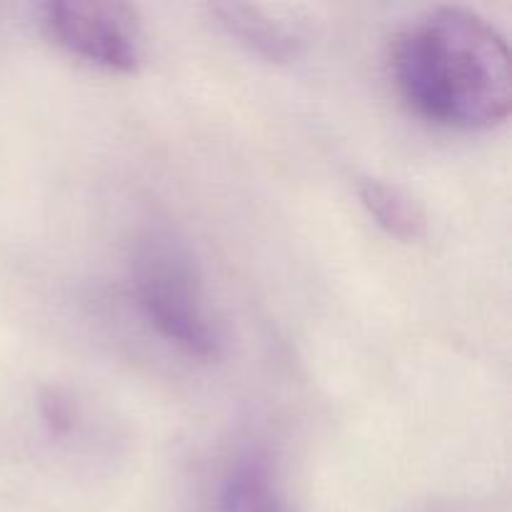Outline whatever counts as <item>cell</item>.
I'll list each match as a JSON object with an SVG mask.
<instances>
[{
	"label": "cell",
	"mask_w": 512,
	"mask_h": 512,
	"mask_svg": "<svg viewBox=\"0 0 512 512\" xmlns=\"http://www.w3.org/2000/svg\"><path fill=\"white\" fill-rule=\"evenodd\" d=\"M390 70L405 103L435 125L485 130L510 113L508 40L478 10L440 5L410 20L390 45Z\"/></svg>",
	"instance_id": "obj_1"
},
{
	"label": "cell",
	"mask_w": 512,
	"mask_h": 512,
	"mask_svg": "<svg viewBox=\"0 0 512 512\" xmlns=\"http://www.w3.org/2000/svg\"><path fill=\"white\" fill-rule=\"evenodd\" d=\"M130 278L140 310L170 345L190 358H218L223 340L210 318L203 278L175 235L145 230L133 243Z\"/></svg>",
	"instance_id": "obj_2"
},
{
	"label": "cell",
	"mask_w": 512,
	"mask_h": 512,
	"mask_svg": "<svg viewBox=\"0 0 512 512\" xmlns=\"http://www.w3.org/2000/svg\"><path fill=\"white\" fill-rule=\"evenodd\" d=\"M40 25L58 48L110 73H135L143 60V28L133 5L100 0H50Z\"/></svg>",
	"instance_id": "obj_3"
},
{
	"label": "cell",
	"mask_w": 512,
	"mask_h": 512,
	"mask_svg": "<svg viewBox=\"0 0 512 512\" xmlns=\"http://www.w3.org/2000/svg\"><path fill=\"white\" fill-rule=\"evenodd\" d=\"M213 13L218 15L230 35H235L240 43L253 48L263 58L283 63L298 53V38L283 23L270 18L265 10L255 8V5H215Z\"/></svg>",
	"instance_id": "obj_4"
},
{
	"label": "cell",
	"mask_w": 512,
	"mask_h": 512,
	"mask_svg": "<svg viewBox=\"0 0 512 512\" xmlns=\"http://www.w3.org/2000/svg\"><path fill=\"white\" fill-rule=\"evenodd\" d=\"M358 198L370 218L393 238L415 240L418 235H423V208L400 185L380 178H363L358 183Z\"/></svg>",
	"instance_id": "obj_5"
},
{
	"label": "cell",
	"mask_w": 512,
	"mask_h": 512,
	"mask_svg": "<svg viewBox=\"0 0 512 512\" xmlns=\"http://www.w3.org/2000/svg\"><path fill=\"white\" fill-rule=\"evenodd\" d=\"M215 512H283L263 460L245 455L225 470L215 495Z\"/></svg>",
	"instance_id": "obj_6"
}]
</instances>
